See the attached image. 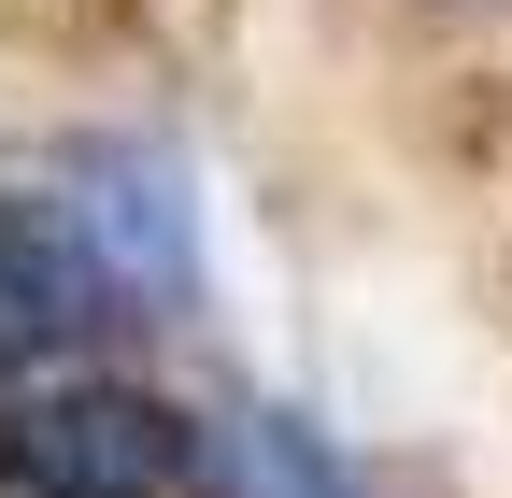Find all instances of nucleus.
I'll return each mask as SVG.
<instances>
[{"instance_id": "obj_1", "label": "nucleus", "mask_w": 512, "mask_h": 498, "mask_svg": "<svg viewBox=\"0 0 512 498\" xmlns=\"http://www.w3.org/2000/svg\"><path fill=\"white\" fill-rule=\"evenodd\" d=\"M0 456L43 498H171L185 484V427L157 399H128V385H57V399H29L0 427Z\"/></svg>"}, {"instance_id": "obj_2", "label": "nucleus", "mask_w": 512, "mask_h": 498, "mask_svg": "<svg viewBox=\"0 0 512 498\" xmlns=\"http://www.w3.org/2000/svg\"><path fill=\"white\" fill-rule=\"evenodd\" d=\"M114 314V271H100V242L72 214H29V200H0V385L43 356H72L86 328Z\"/></svg>"}, {"instance_id": "obj_3", "label": "nucleus", "mask_w": 512, "mask_h": 498, "mask_svg": "<svg viewBox=\"0 0 512 498\" xmlns=\"http://www.w3.org/2000/svg\"><path fill=\"white\" fill-rule=\"evenodd\" d=\"M86 185H100V200H86L72 228L100 242V271H114V285H185V214H171V171H143V157H100Z\"/></svg>"}, {"instance_id": "obj_4", "label": "nucleus", "mask_w": 512, "mask_h": 498, "mask_svg": "<svg viewBox=\"0 0 512 498\" xmlns=\"http://www.w3.org/2000/svg\"><path fill=\"white\" fill-rule=\"evenodd\" d=\"M228 498H342V470L313 456L285 413H242L228 427Z\"/></svg>"}]
</instances>
